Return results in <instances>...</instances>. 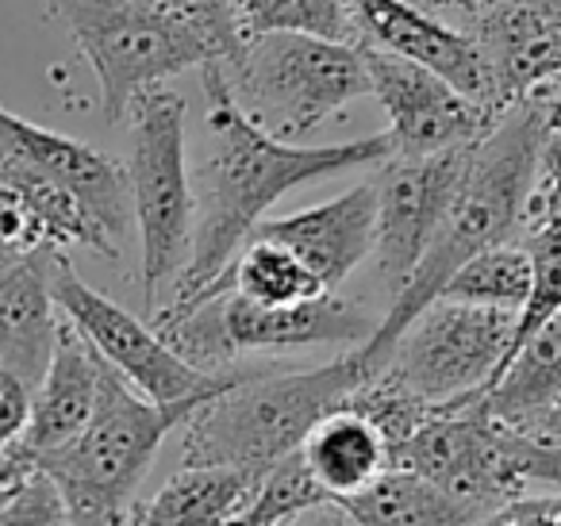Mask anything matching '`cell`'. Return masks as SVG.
I'll list each match as a JSON object with an SVG mask.
<instances>
[{"label": "cell", "mask_w": 561, "mask_h": 526, "mask_svg": "<svg viewBox=\"0 0 561 526\" xmlns=\"http://www.w3.org/2000/svg\"><path fill=\"white\" fill-rule=\"evenodd\" d=\"M201 78L208 93V155L196 170L193 254L181 270L178 300L208 288L285 193L362 165H381L392 155L389 132L335 147L285 142L242 112L219 62L201 66Z\"/></svg>", "instance_id": "6da1fadb"}, {"label": "cell", "mask_w": 561, "mask_h": 526, "mask_svg": "<svg viewBox=\"0 0 561 526\" xmlns=\"http://www.w3.org/2000/svg\"><path fill=\"white\" fill-rule=\"evenodd\" d=\"M542 135V108L527 96V101H515L512 108L500 112L496 124L473 142L466 178H461L458 196H454L438 235L431 239L427 254L420 258L408 285L392 296V308L385 311L377 331L358 346L366 377L385 369L404 327L443 293L461 262L523 235Z\"/></svg>", "instance_id": "7a4b0ae2"}, {"label": "cell", "mask_w": 561, "mask_h": 526, "mask_svg": "<svg viewBox=\"0 0 561 526\" xmlns=\"http://www.w3.org/2000/svg\"><path fill=\"white\" fill-rule=\"evenodd\" d=\"M366 380L358 346L320 369H250L185 419V465H242L265 472L300 449L316 423Z\"/></svg>", "instance_id": "3957f363"}, {"label": "cell", "mask_w": 561, "mask_h": 526, "mask_svg": "<svg viewBox=\"0 0 561 526\" xmlns=\"http://www.w3.org/2000/svg\"><path fill=\"white\" fill-rule=\"evenodd\" d=\"M201 403L204 400L158 403L108 365L96 408L78 438L27 457L24 469L39 465L55 477L70 507V523H131V500L158 446L170 431L185 426Z\"/></svg>", "instance_id": "277c9868"}, {"label": "cell", "mask_w": 561, "mask_h": 526, "mask_svg": "<svg viewBox=\"0 0 561 526\" xmlns=\"http://www.w3.org/2000/svg\"><path fill=\"white\" fill-rule=\"evenodd\" d=\"M154 327L188 357L211 373L242 369V357L289 354L305 346H362L377 331V319L358 300L335 288L300 304H254L227 281H211L196 296L154 311Z\"/></svg>", "instance_id": "5b68a950"}, {"label": "cell", "mask_w": 561, "mask_h": 526, "mask_svg": "<svg viewBox=\"0 0 561 526\" xmlns=\"http://www.w3.org/2000/svg\"><path fill=\"white\" fill-rule=\"evenodd\" d=\"M219 70L242 112L285 142H300L351 101L369 96L362 43L312 32L247 35L239 55L219 62Z\"/></svg>", "instance_id": "8992f818"}, {"label": "cell", "mask_w": 561, "mask_h": 526, "mask_svg": "<svg viewBox=\"0 0 561 526\" xmlns=\"http://www.w3.org/2000/svg\"><path fill=\"white\" fill-rule=\"evenodd\" d=\"M101 85L108 124L131 112L142 93L185 70L216 62L211 43L158 0H47Z\"/></svg>", "instance_id": "52a82bcc"}, {"label": "cell", "mask_w": 561, "mask_h": 526, "mask_svg": "<svg viewBox=\"0 0 561 526\" xmlns=\"http://www.w3.org/2000/svg\"><path fill=\"white\" fill-rule=\"evenodd\" d=\"M131 147H127V181L131 211L142 247V300L158 311L165 281L181 277L193 254L196 193L185 162V96L170 89H150L131 104Z\"/></svg>", "instance_id": "ba28073f"}, {"label": "cell", "mask_w": 561, "mask_h": 526, "mask_svg": "<svg viewBox=\"0 0 561 526\" xmlns=\"http://www.w3.org/2000/svg\"><path fill=\"white\" fill-rule=\"evenodd\" d=\"M519 449V434L496 423L484 411L481 396L469 392L438 403L404 442H397L392 465L420 472L454 495L473 523H492L530 484Z\"/></svg>", "instance_id": "9c48e42d"}, {"label": "cell", "mask_w": 561, "mask_h": 526, "mask_svg": "<svg viewBox=\"0 0 561 526\" xmlns=\"http://www.w3.org/2000/svg\"><path fill=\"white\" fill-rule=\"evenodd\" d=\"M515 311L435 296L392 346L385 373L427 403L484 392L515 339Z\"/></svg>", "instance_id": "30bf717a"}, {"label": "cell", "mask_w": 561, "mask_h": 526, "mask_svg": "<svg viewBox=\"0 0 561 526\" xmlns=\"http://www.w3.org/2000/svg\"><path fill=\"white\" fill-rule=\"evenodd\" d=\"M50 285H55L58 311L93 342L96 354H101L119 377L131 380L150 400H158V403L211 400L216 392L231 388L234 380L250 373V369L211 373V369L193 365L158 327H147L127 308H119L116 300H108V296L96 293L93 285H85V281L78 277V270H73V262L66 258V250H58Z\"/></svg>", "instance_id": "8fae6325"}, {"label": "cell", "mask_w": 561, "mask_h": 526, "mask_svg": "<svg viewBox=\"0 0 561 526\" xmlns=\"http://www.w3.org/2000/svg\"><path fill=\"white\" fill-rule=\"evenodd\" d=\"M469 155H473V142L435 150V155H389L377 165L374 258L389 296L408 285L420 258L427 254L431 239L458 196Z\"/></svg>", "instance_id": "7c38bea8"}, {"label": "cell", "mask_w": 561, "mask_h": 526, "mask_svg": "<svg viewBox=\"0 0 561 526\" xmlns=\"http://www.w3.org/2000/svg\"><path fill=\"white\" fill-rule=\"evenodd\" d=\"M369 70V93L389 112L392 155H435L469 147L500 119L496 108L461 93L454 81L415 58L362 43Z\"/></svg>", "instance_id": "4fadbf2b"}, {"label": "cell", "mask_w": 561, "mask_h": 526, "mask_svg": "<svg viewBox=\"0 0 561 526\" xmlns=\"http://www.w3.org/2000/svg\"><path fill=\"white\" fill-rule=\"evenodd\" d=\"M351 12L362 43L415 58V62L443 73L446 81H454L466 96L504 112L496 101L492 70L473 35L443 24L420 0H351Z\"/></svg>", "instance_id": "5bb4252c"}, {"label": "cell", "mask_w": 561, "mask_h": 526, "mask_svg": "<svg viewBox=\"0 0 561 526\" xmlns=\"http://www.w3.org/2000/svg\"><path fill=\"white\" fill-rule=\"evenodd\" d=\"M104 369H108V362L96 354L93 342H89L70 319H62L55 350H50L47 373H43V380L35 385L27 431L20 434V442L9 454L0 457V477L4 480L24 477L27 457L47 454V449H58L70 438H78L81 426L89 423V415H93V408H96Z\"/></svg>", "instance_id": "9a60e30c"}, {"label": "cell", "mask_w": 561, "mask_h": 526, "mask_svg": "<svg viewBox=\"0 0 561 526\" xmlns=\"http://www.w3.org/2000/svg\"><path fill=\"white\" fill-rule=\"evenodd\" d=\"M469 35L492 70L500 108L527 101L561 78V12L538 0H484L469 16Z\"/></svg>", "instance_id": "2e32d148"}, {"label": "cell", "mask_w": 561, "mask_h": 526, "mask_svg": "<svg viewBox=\"0 0 561 526\" xmlns=\"http://www.w3.org/2000/svg\"><path fill=\"white\" fill-rule=\"evenodd\" d=\"M0 142L16 147L24 158L50 173L62 188L78 196V204L96 219L104 235L116 247H124L131 231V181H127L124 162H116L104 150L78 142L70 135L47 132V127L27 124L16 112L0 108Z\"/></svg>", "instance_id": "e0dca14e"}, {"label": "cell", "mask_w": 561, "mask_h": 526, "mask_svg": "<svg viewBox=\"0 0 561 526\" xmlns=\"http://www.w3.org/2000/svg\"><path fill=\"white\" fill-rule=\"evenodd\" d=\"M377 193L374 181L351 188L316 208L293 211L285 219H262L250 235L289 247L328 288H339L369 254H374Z\"/></svg>", "instance_id": "ac0fdd59"}, {"label": "cell", "mask_w": 561, "mask_h": 526, "mask_svg": "<svg viewBox=\"0 0 561 526\" xmlns=\"http://www.w3.org/2000/svg\"><path fill=\"white\" fill-rule=\"evenodd\" d=\"M58 250L39 247L0 262V365L39 385L58 339V300L50 273Z\"/></svg>", "instance_id": "d6986e66"}, {"label": "cell", "mask_w": 561, "mask_h": 526, "mask_svg": "<svg viewBox=\"0 0 561 526\" xmlns=\"http://www.w3.org/2000/svg\"><path fill=\"white\" fill-rule=\"evenodd\" d=\"M257 480L262 472L242 465H181L154 500L135 503L131 523H239Z\"/></svg>", "instance_id": "ffe728a7"}, {"label": "cell", "mask_w": 561, "mask_h": 526, "mask_svg": "<svg viewBox=\"0 0 561 526\" xmlns=\"http://www.w3.org/2000/svg\"><path fill=\"white\" fill-rule=\"evenodd\" d=\"M300 454L331 495L358 492L392 465V446L385 431L351 403L328 411L300 442Z\"/></svg>", "instance_id": "44dd1931"}, {"label": "cell", "mask_w": 561, "mask_h": 526, "mask_svg": "<svg viewBox=\"0 0 561 526\" xmlns=\"http://www.w3.org/2000/svg\"><path fill=\"white\" fill-rule=\"evenodd\" d=\"M496 423L519 431L550 403L561 400V311L538 323L527 339L515 346L500 377L484 392H477Z\"/></svg>", "instance_id": "7402d4cb"}, {"label": "cell", "mask_w": 561, "mask_h": 526, "mask_svg": "<svg viewBox=\"0 0 561 526\" xmlns=\"http://www.w3.org/2000/svg\"><path fill=\"white\" fill-rule=\"evenodd\" d=\"M335 511L358 526H466L473 523L466 507L438 484L412 469L389 465L358 492L335 495Z\"/></svg>", "instance_id": "603a6c76"}, {"label": "cell", "mask_w": 561, "mask_h": 526, "mask_svg": "<svg viewBox=\"0 0 561 526\" xmlns=\"http://www.w3.org/2000/svg\"><path fill=\"white\" fill-rule=\"evenodd\" d=\"M219 281H227V285L247 296V300L270 304V308H277V304H300L320 293H331L289 247L262 239V235H250V239L242 242V250L231 258V265L219 273Z\"/></svg>", "instance_id": "cb8c5ba5"}, {"label": "cell", "mask_w": 561, "mask_h": 526, "mask_svg": "<svg viewBox=\"0 0 561 526\" xmlns=\"http://www.w3.org/2000/svg\"><path fill=\"white\" fill-rule=\"evenodd\" d=\"M527 293H530V258L527 247L519 239H512V242H500V247L481 250L469 262H461L438 296L484 304V308H504L519 316V308L527 304Z\"/></svg>", "instance_id": "d4e9b609"}, {"label": "cell", "mask_w": 561, "mask_h": 526, "mask_svg": "<svg viewBox=\"0 0 561 526\" xmlns=\"http://www.w3.org/2000/svg\"><path fill=\"white\" fill-rule=\"evenodd\" d=\"M323 511H335V495L320 484V477L305 461V454L293 449V454H285L280 461H273L262 472L254 500L247 503L239 523H254V526L300 523V518L323 515Z\"/></svg>", "instance_id": "484cf974"}, {"label": "cell", "mask_w": 561, "mask_h": 526, "mask_svg": "<svg viewBox=\"0 0 561 526\" xmlns=\"http://www.w3.org/2000/svg\"><path fill=\"white\" fill-rule=\"evenodd\" d=\"M247 35L262 32H312L328 39L362 43L351 0H234Z\"/></svg>", "instance_id": "4316f807"}, {"label": "cell", "mask_w": 561, "mask_h": 526, "mask_svg": "<svg viewBox=\"0 0 561 526\" xmlns=\"http://www.w3.org/2000/svg\"><path fill=\"white\" fill-rule=\"evenodd\" d=\"M519 242L527 247V258H530V293H527V304L519 308V319H515V339H512V346H507V357L515 354V346H519L538 323H546L553 311H561V219H535V224L523 227ZM507 357H504V365H507ZM504 365H500V369H504Z\"/></svg>", "instance_id": "83f0119b"}, {"label": "cell", "mask_w": 561, "mask_h": 526, "mask_svg": "<svg viewBox=\"0 0 561 526\" xmlns=\"http://www.w3.org/2000/svg\"><path fill=\"white\" fill-rule=\"evenodd\" d=\"M165 9H173L178 16H185L204 39L216 50V62L239 55V47L247 43V27H242L239 4L234 0H158Z\"/></svg>", "instance_id": "f1b7e54d"}, {"label": "cell", "mask_w": 561, "mask_h": 526, "mask_svg": "<svg viewBox=\"0 0 561 526\" xmlns=\"http://www.w3.org/2000/svg\"><path fill=\"white\" fill-rule=\"evenodd\" d=\"M4 523H70L66 495L47 469L32 465L24 477H16V492L0 507V526Z\"/></svg>", "instance_id": "f546056e"}, {"label": "cell", "mask_w": 561, "mask_h": 526, "mask_svg": "<svg viewBox=\"0 0 561 526\" xmlns=\"http://www.w3.org/2000/svg\"><path fill=\"white\" fill-rule=\"evenodd\" d=\"M535 219H561V127H546L542 147H538V173L535 188H530L527 224H535Z\"/></svg>", "instance_id": "4dcf8cb0"}, {"label": "cell", "mask_w": 561, "mask_h": 526, "mask_svg": "<svg viewBox=\"0 0 561 526\" xmlns=\"http://www.w3.org/2000/svg\"><path fill=\"white\" fill-rule=\"evenodd\" d=\"M27 419H32V385L16 369L0 365V457L20 442Z\"/></svg>", "instance_id": "1f68e13d"}, {"label": "cell", "mask_w": 561, "mask_h": 526, "mask_svg": "<svg viewBox=\"0 0 561 526\" xmlns=\"http://www.w3.org/2000/svg\"><path fill=\"white\" fill-rule=\"evenodd\" d=\"M519 454H523V472H527L530 484H546V488H558L561 492V442L523 438Z\"/></svg>", "instance_id": "d6a6232c"}, {"label": "cell", "mask_w": 561, "mask_h": 526, "mask_svg": "<svg viewBox=\"0 0 561 526\" xmlns=\"http://www.w3.org/2000/svg\"><path fill=\"white\" fill-rule=\"evenodd\" d=\"M423 9H431L435 16H458V20H469L477 9H481L484 0H420Z\"/></svg>", "instance_id": "836d02e7"}, {"label": "cell", "mask_w": 561, "mask_h": 526, "mask_svg": "<svg viewBox=\"0 0 561 526\" xmlns=\"http://www.w3.org/2000/svg\"><path fill=\"white\" fill-rule=\"evenodd\" d=\"M12 492H16V480H4V477H0V507H4V503L12 500Z\"/></svg>", "instance_id": "e575fe53"}, {"label": "cell", "mask_w": 561, "mask_h": 526, "mask_svg": "<svg viewBox=\"0 0 561 526\" xmlns=\"http://www.w3.org/2000/svg\"><path fill=\"white\" fill-rule=\"evenodd\" d=\"M538 4H546V9H558L561 12V0H538Z\"/></svg>", "instance_id": "d590c367"}]
</instances>
